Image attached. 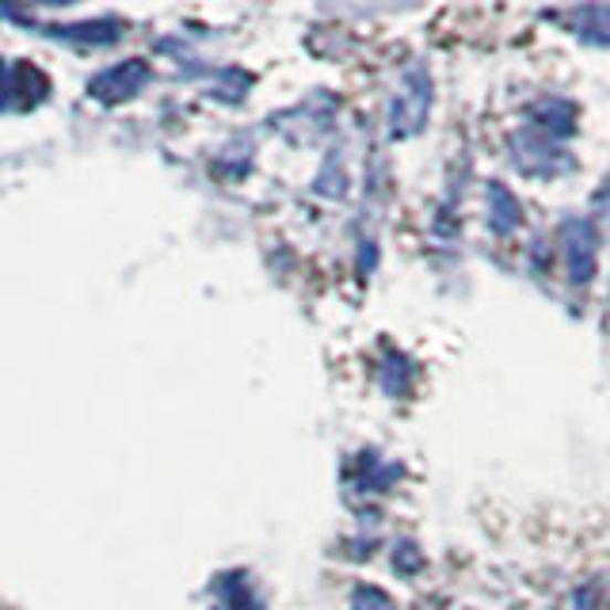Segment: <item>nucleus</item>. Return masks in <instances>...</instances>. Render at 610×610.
I'll list each match as a JSON object with an SVG mask.
<instances>
[{"mask_svg": "<svg viewBox=\"0 0 610 610\" xmlns=\"http://www.w3.org/2000/svg\"><path fill=\"white\" fill-rule=\"evenodd\" d=\"M149 81H152L149 62H141V57H126V62L112 65V70H99L96 76H92L88 92H92V99H99V104H126V99L138 96Z\"/></svg>", "mask_w": 610, "mask_h": 610, "instance_id": "2", "label": "nucleus"}, {"mask_svg": "<svg viewBox=\"0 0 610 610\" xmlns=\"http://www.w3.org/2000/svg\"><path fill=\"white\" fill-rule=\"evenodd\" d=\"M351 610H393V599L381 588H375V583H359L351 596Z\"/></svg>", "mask_w": 610, "mask_h": 610, "instance_id": "7", "label": "nucleus"}, {"mask_svg": "<svg viewBox=\"0 0 610 610\" xmlns=\"http://www.w3.org/2000/svg\"><path fill=\"white\" fill-rule=\"evenodd\" d=\"M428 112H431V76L423 65H412L404 73V88L397 92L393 107H389V130H393V138L417 134L428 123Z\"/></svg>", "mask_w": 610, "mask_h": 610, "instance_id": "1", "label": "nucleus"}, {"mask_svg": "<svg viewBox=\"0 0 610 610\" xmlns=\"http://www.w3.org/2000/svg\"><path fill=\"white\" fill-rule=\"evenodd\" d=\"M569 31L583 42L610 46V4H583L569 12Z\"/></svg>", "mask_w": 610, "mask_h": 610, "instance_id": "3", "label": "nucleus"}, {"mask_svg": "<svg viewBox=\"0 0 610 610\" xmlns=\"http://www.w3.org/2000/svg\"><path fill=\"white\" fill-rule=\"evenodd\" d=\"M54 39H70V42H84V46H107V42L118 39V23L115 20H88V23H70V28H42Z\"/></svg>", "mask_w": 610, "mask_h": 610, "instance_id": "5", "label": "nucleus"}, {"mask_svg": "<svg viewBox=\"0 0 610 610\" xmlns=\"http://www.w3.org/2000/svg\"><path fill=\"white\" fill-rule=\"evenodd\" d=\"M488 199H493V225L499 229V233L519 222V207H515V199L504 188H499V183L488 188Z\"/></svg>", "mask_w": 610, "mask_h": 610, "instance_id": "6", "label": "nucleus"}, {"mask_svg": "<svg viewBox=\"0 0 610 610\" xmlns=\"http://www.w3.org/2000/svg\"><path fill=\"white\" fill-rule=\"evenodd\" d=\"M31 4H54V8H65V4H76V0H31Z\"/></svg>", "mask_w": 610, "mask_h": 610, "instance_id": "8", "label": "nucleus"}, {"mask_svg": "<svg viewBox=\"0 0 610 610\" xmlns=\"http://www.w3.org/2000/svg\"><path fill=\"white\" fill-rule=\"evenodd\" d=\"M218 596H222V610H264V599H260L256 583L244 572H225L218 580Z\"/></svg>", "mask_w": 610, "mask_h": 610, "instance_id": "4", "label": "nucleus"}]
</instances>
